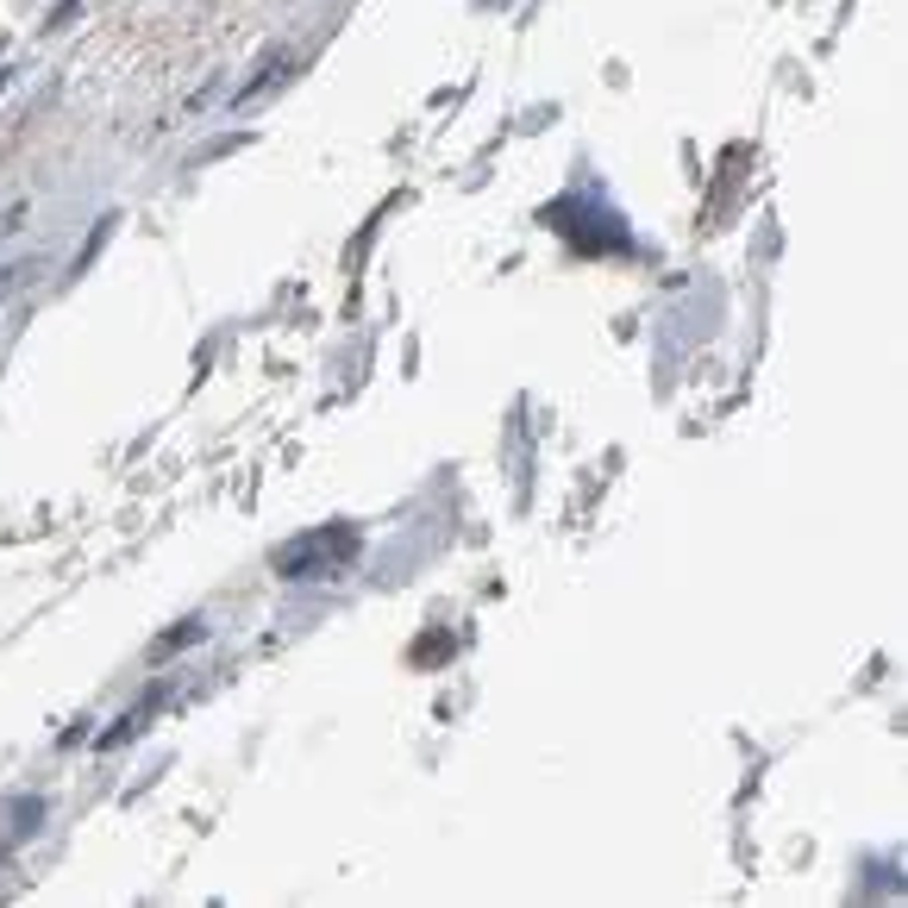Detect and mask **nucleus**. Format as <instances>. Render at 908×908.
I'll list each match as a JSON object with an SVG mask.
<instances>
[{
	"label": "nucleus",
	"mask_w": 908,
	"mask_h": 908,
	"mask_svg": "<svg viewBox=\"0 0 908 908\" xmlns=\"http://www.w3.org/2000/svg\"><path fill=\"white\" fill-rule=\"evenodd\" d=\"M157 702H163V689H151V696H145V702H138V708L126 714V721H113V727L101 733V746H95V752H120L126 739H138V733H145V727L157 721Z\"/></svg>",
	"instance_id": "f257e3e1"
},
{
	"label": "nucleus",
	"mask_w": 908,
	"mask_h": 908,
	"mask_svg": "<svg viewBox=\"0 0 908 908\" xmlns=\"http://www.w3.org/2000/svg\"><path fill=\"white\" fill-rule=\"evenodd\" d=\"M201 639H207V621H201V614H188V621H176V627H170V633L151 646V664H170L182 646H201Z\"/></svg>",
	"instance_id": "f03ea898"
},
{
	"label": "nucleus",
	"mask_w": 908,
	"mask_h": 908,
	"mask_svg": "<svg viewBox=\"0 0 908 908\" xmlns=\"http://www.w3.org/2000/svg\"><path fill=\"white\" fill-rule=\"evenodd\" d=\"M32 270H38V263H7V270H0V302H7V295H13V289H20Z\"/></svg>",
	"instance_id": "7ed1b4c3"
}]
</instances>
